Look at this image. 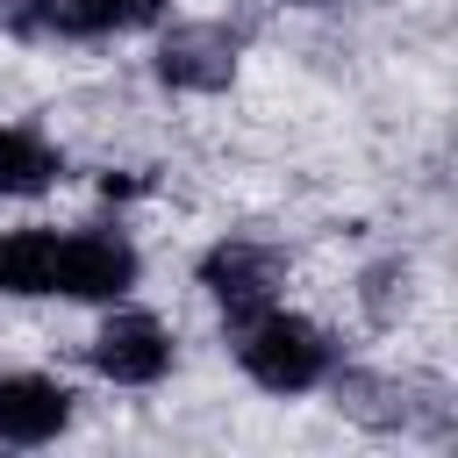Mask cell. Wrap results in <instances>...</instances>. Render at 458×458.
<instances>
[{
  "label": "cell",
  "instance_id": "cell-1",
  "mask_svg": "<svg viewBox=\"0 0 458 458\" xmlns=\"http://www.w3.org/2000/svg\"><path fill=\"white\" fill-rule=\"evenodd\" d=\"M136 286V250L114 229H0V293L122 301Z\"/></svg>",
  "mask_w": 458,
  "mask_h": 458
},
{
  "label": "cell",
  "instance_id": "cell-2",
  "mask_svg": "<svg viewBox=\"0 0 458 458\" xmlns=\"http://www.w3.org/2000/svg\"><path fill=\"white\" fill-rule=\"evenodd\" d=\"M236 358H243V372H250L265 394H308V386L329 379V344H322V329L301 322V315H286L279 301H272L265 315L236 322Z\"/></svg>",
  "mask_w": 458,
  "mask_h": 458
},
{
  "label": "cell",
  "instance_id": "cell-3",
  "mask_svg": "<svg viewBox=\"0 0 458 458\" xmlns=\"http://www.w3.org/2000/svg\"><path fill=\"white\" fill-rule=\"evenodd\" d=\"M200 286L222 301V315L236 329V322H250V315H265L279 301V258L265 243H215L200 258Z\"/></svg>",
  "mask_w": 458,
  "mask_h": 458
},
{
  "label": "cell",
  "instance_id": "cell-4",
  "mask_svg": "<svg viewBox=\"0 0 458 458\" xmlns=\"http://www.w3.org/2000/svg\"><path fill=\"white\" fill-rule=\"evenodd\" d=\"M93 372L114 379V386H150L172 372V329L157 315H107L100 336H93Z\"/></svg>",
  "mask_w": 458,
  "mask_h": 458
},
{
  "label": "cell",
  "instance_id": "cell-5",
  "mask_svg": "<svg viewBox=\"0 0 458 458\" xmlns=\"http://www.w3.org/2000/svg\"><path fill=\"white\" fill-rule=\"evenodd\" d=\"M229 72H236V36L215 29V21L172 29L165 50H157V79L186 86V93H215V86H229Z\"/></svg>",
  "mask_w": 458,
  "mask_h": 458
},
{
  "label": "cell",
  "instance_id": "cell-6",
  "mask_svg": "<svg viewBox=\"0 0 458 458\" xmlns=\"http://www.w3.org/2000/svg\"><path fill=\"white\" fill-rule=\"evenodd\" d=\"M72 422V386L43 372H7L0 379V444H50Z\"/></svg>",
  "mask_w": 458,
  "mask_h": 458
},
{
  "label": "cell",
  "instance_id": "cell-7",
  "mask_svg": "<svg viewBox=\"0 0 458 458\" xmlns=\"http://www.w3.org/2000/svg\"><path fill=\"white\" fill-rule=\"evenodd\" d=\"M157 14H165V0H29L21 7V21L43 36H122Z\"/></svg>",
  "mask_w": 458,
  "mask_h": 458
},
{
  "label": "cell",
  "instance_id": "cell-8",
  "mask_svg": "<svg viewBox=\"0 0 458 458\" xmlns=\"http://www.w3.org/2000/svg\"><path fill=\"white\" fill-rule=\"evenodd\" d=\"M57 172H64V157H57L36 129H0V193H7V200L43 193Z\"/></svg>",
  "mask_w": 458,
  "mask_h": 458
},
{
  "label": "cell",
  "instance_id": "cell-9",
  "mask_svg": "<svg viewBox=\"0 0 458 458\" xmlns=\"http://www.w3.org/2000/svg\"><path fill=\"white\" fill-rule=\"evenodd\" d=\"M301 7H315V0H301Z\"/></svg>",
  "mask_w": 458,
  "mask_h": 458
}]
</instances>
